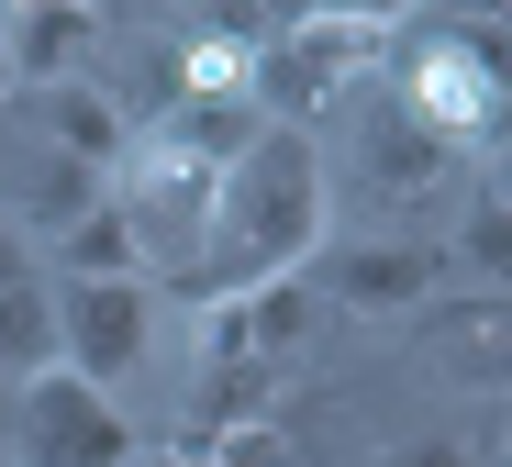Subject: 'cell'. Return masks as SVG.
I'll return each instance as SVG.
<instances>
[{"label": "cell", "instance_id": "6da1fadb", "mask_svg": "<svg viewBox=\"0 0 512 467\" xmlns=\"http://www.w3.org/2000/svg\"><path fill=\"white\" fill-rule=\"evenodd\" d=\"M334 234V190H323V156L312 134L290 123H256V145L212 178V234H201V267H190V290L179 301H245V290H268V278H301Z\"/></svg>", "mask_w": 512, "mask_h": 467}, {"label": "cell", "instance_id": "7a4b0ae2", "mask_svg": "<svg viewBox=\"0 0 512 467\" xmlns=\"http://www.w3.org/2000/svg\"><path fill=\"white\" fill-rule=\"evenodd\" d=\"M134 412L90 379H67L45 356L34 379H12V467H134Z\"/></svg>", "mask_w": 512, "mask_h": 467}, {"label": "cell", "instance_id": "3957f363", "mask_svg": "<svg viewBox=\"0 0 512 467\" xmlns=\"http://www.w3.org/2000/svg\"><path fill=\"white\" fill-rule=\"evenodd\" d=\"M45 334H56V367L123 401V379L145 367V334H156V290L145 278H45Z\"/></svg>", "mask_w": 512, "mask_h": 467}, {"label": "cell", "instance_id": "277c9868", "mask_svg": "<svg viewBox=\"0 0 512 467\" xmlns=\"http://www.w3.org/2000/svg\"><path fill=\"white\" fill-rule=\"evenodd\" d=\"M368 67H379V23H279L256 45V123L312 134Z\"/></svg>", "mask_w": 512, "mask_h": 467}, {"label": "cell", "instance_id": "5b68a950", "mask_svg": "<svg viewBox=\"0 0 512 467\" xmlns=\"http://www.w3.org/2000/svg\"><path fill=\"white\" fill-rule=\"evenodd\" d=\"M390 101L435 134V145H490V134H512V89L490 78L479 34H412V45H401V78H390Z\"/></svg>", "mask_w": 512, "mask_h": 467}, {"label": "cell", "instance_id": "8992f818", "mask_svg": "<svg viewBox=\"0 0 512 467\" xmlns=\"http://www.w3.org/2000/svg\"><path fill=\"white\" fill-rule=\"evenodd\" d=\"M101 201H112V178H101V167L56 156L34 123H23V134H0V234H23V245H56L78 212H101Z\"/></svg>", "mask_w": 512, "mask_h": 467}, {"label": "cell", "instance_id": "52a82bcc", "mask_svg": "<svg viewBox=\"0 0 512 467\" xmlns=\"http://www.w3.org/2000/svg\"><path fill=\"white\" fill-rule=\"evenodd\" d=\"M412 345L446 390H512V301L501 290H435L412 312Z\"/></svg>", "mask_w": 512, "mask_h": 467}, {"label": "cell", "instance_id": "ba28073f", "mask_svg": "<svg viewBox=\"0 0 512 467\" xmlns=\"http://www.w3.org/2000/svg\"><path fill=\"white\" fill-rule=\"evenodd\" d=\"M435 245H390V234H368V245H346V256H323V278H312V290L323 301H346V312H423V301H435Z\"/></svg>", "mask_w": 512, "mask_h": 467}, {"label": "cell", "instance_id": "9c48e42d", "mask_svg": "<svg viewBox=\"0 0 512 467\" xmlns=\"http://www.w3.org/2000/svg\"><path fill=\"white\" fill-rule=\"evenodd\" d=\"M90 45H101V12H90V0H0V56H12V89L90 78Z\"/></svg>", "mask_w": 512, "mask_h": 467}, {"label": "cell", "instance_id": "30bf717a", "mask_svg": "<svg viewBox=\"0 0 512 467\" xmlns=\"http://www.w3.org/2000/svg\"><path fill=\"white\" fill-rule=\"evenodd\" d=\"M23 123H34V134H45L56 156H78V167H101V178H112V167H123V145H134L101 78H45V89H23Z\"/></svg>", "mask_w": 512, "mask_h": 467}, {"label": "cell", "instance_id": "8fae6325", "mask_svg": "<svg viewBox=\"0 0 512 467\" xmlns=\"http://www.w3.org/2000/svg\"><path fill=\"white\" fill-rule=\"evenodd\" d=\"M446 156H457V145H435V134H423V123H412L401 101H390V112H368V134H357V167H368V201H390V212L435 190V178H446Z\"/></svg>", "mask_w": 512, "mask_h": 467}, {"label": "cell", "instance_id": "7c38bea8", "mask_svg": "<svg viewBox=\"0 0 512 467\" xmlns=\"http://www.w3.org/2000/svg\"><path fill=\"white\" fill-rule=\"evenodd\" d=\"M45 356H56V334H45V267H34L23 234H0V379H34Z\"/></svg>", "mask_w": 512, "mask_h": 467}, {"label": "cell", "instance_id": "4fadbf2b", "mask_svg": "<svg viewBox=\"0 0 512 467\" xmlns=\"http://www.w3.org/2000/svg\"><path fill=\"white\" fill-rule=\"evenodd\" d=\"M256 45H268V23H201V34H179V101H256Z\"/></svg>", "mask_w": 512, "mask_h": 467}, {"label": "cell", "instance_id": "5bb4252c", "mask_svg": "<svg viewBox=\"0 0 512 467\" xmlns=\"http://www.w3.org/2000/svg\"><path fill=\"white\" fill-rule=\"evenodd\" d=\"M312 301H323V290H312V267H301V278H268V290H245V301H234L245 356H256V367H290V345L312 334Z\"/></svg>", "mask_w": 512, "mask_h": 467}, {"label": "cell", "instance_id": "9a60e30c", "mask_svg": "<svg viewBox=\"0 0 512 467\" xmlns=\"http://www.w3.org/2000/svg\"><path fill=\"white\" fill-rule=\"evenodd\" d=\"M45 267H56V278H145V267H134V223H123L112 201L78 212V223L45 245Z\"/></svg>", "mask_w": 512, "mask_h": 467}, {"label": "cell", "instance_id": "2e32d148", "mask_svg": "<svg viewBox=\"0 0 512 467\" xmlns=\"http://www.w3.org/2000/svg\"><path fill=\"white\" fill-rule=\"evenodd\" d=\"M457 267L479 278V290H501V301H512V212H501V201H479V212L457 223Z\"/></svg>", "mask_w": 512, "mask_h": 467}, {"label": "cell", "instance_id": "e0dca14e", "mask_svg": "<svg viewBox=\"0 0 512 467\" xmlns=\"http://www.w3.org/2000/svg\"><path fill=\"white\" fill-rule=\"evenodd\" d=\"M390 12H412V0H256V23H390Z\"/></svg>", "mask_w": 512, "mask_h": 467}, {"label": "cell", "instance_id": "ac0fdd59", "mask_svg": "<svg viewBox=\"0 0 512 467\" xmlns=\"http://www.w3.org/2000/svg\"><path fill=\"white\" fill-rule=\"evenodd\" d=\"M379 467H490V456H479V434H401Z\"/></svg>", "mask_w": 512, "mask_h": 467}, {"label": "cell", "instance_id": "d6986e66", "mask_svg": "<svg viewBox=\"0 0 512 467\" xmlns=\"http://www.w3.org/2000/svg\"><path fill=\"white\" fill-rule=\"evenodd\" d=\"M490 201L512 212V134H501V156H490Z\"/></svg>", "mask_w": 512, "mask_h": 467}, {"label": "cell", "instance_id": "ffe728a7", "mask_svg": "<svg viewBox=\"0 0 512 467\" xmlns=\"http://www.w3.org/2000/svg\"><path fill=\"white\" fill-rule=\"evenodd\" d=\"M134 467H190V456L179 445H134Z\"/></svg>", "mask_w": 512, "mask_h": 467}, {"label": "cell", "instance_id": "44dd1931", "mask_svg": "<svg viewBox=\"0 0 512 467\" xmlns=\"http://www.w3.org/2000/svg\"><path fill=\"white\" fill-rule=\"evenodd\" d=\"M0 467H12V379H0Z\"/></svg>", "mask_w": 512, "mask_h": 467}, {"label": "cell", "instance_id": "7402d4cb", "mask_svg": "<svg viewBox=\"0 0 512 467\" xmlns=\"http://www.w3.org/2000/svg\"><path fill=\"white\" fill-rule=\"evenodd\" d=\"M0 101H12V56H0Z\"/></svg>", "mask_w": 512, "mask_h": 467}, {"label": "cell", "instance_id": "603a6c76", "mask_svg": "<svg viewBox=\"0 0 512 467\" xmlns=\"http://www.w3.org/2000/svg\"><path fill=\"white\" fill-rule=\"evenodd\" d=\"M145 12H179V0H145Z\"/></svg>", "mask_w": 512, "mask_h": 467}, {"label": "cell", "instance_id": "cb8c5ba5", "mask_svg": "<svg viewBox=\"0 0 512 467\" xmlns=\"http://www.w3.org/2000/svg\"><path fill=\"white\" fill-rule=\"evenodd\" d=\"M90 12H101V0H90Z\"/></svg>", "mask_w": 512, "mask_h": 467}]
</instances>
